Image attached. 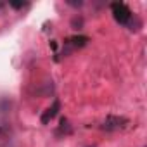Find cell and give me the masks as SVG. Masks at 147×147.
Listing matches in <instances>:
<instances>
[{"label": "cell", "instance_id": "1", "mask_svg": "<svg viewBox=\"0 0 147 147\" xmlns=\"http://www.w3.org/2000/svg\"><path fill=\"white\" fill-rule=\"evenodd\" d=\"M128 125H130V119H128V118L111 114V116H107V118L102 121L100 128H102L104 131H118V130H125Z\"/></svg>", "mask_w": 147, "mask_h": 147}, {"label": "cell", "instance_id": "2", "mask_svg": "<svg viewBox=\"0 0 147 147\" xmlns=\"http://www.w3.org/2000/svg\"><path fill=\"white\" fill-rule=\"evenodd\" d=\"M111 11H113L114 19H116L119 24H128V23L131 21V18H133L131 11H130L128 5L123 4V2H114V4H111Z\"/></svg>", "mask_w": 147, "mask_h": 147}, {"label": "cell", "instance_id": "3", "mask_svg": "<svg viewBox=\"0 0 147 147\" xmlns=\"http://www.w3.org/2000/svg\"><path fill=\"white\" fill-rule=\"evenodd\" d=\"M87 43H88V36H85V35H75V36H71V38L66 40V47H67V49L64 50V54L75 50V49H82V47H85Z\"/></svg>", "mask_w": 147, "mask_h": 147}, {"label": "cell", "instance_id": "4", "mask_svg": "<svg viewBox=\"0 0 147 147\" xmlns=\"http://www.w3.org/2000/svg\"><path fill=\"white\" fill-rule=\"evenodd\" d=\"M59 109H61V102H59V99H55V100H54V104H52V107H49V109L42 114V118H40V119H42V123H43V125H49V123L57 116Z\"/></svg>", "mask_w": 147, "mask_h": 147}, {"label": "cell", "instance_id": "5", "mask_svg": "<svg viewBox=\"0 0 147 147\" xmlns=\"http://www.w3.org/2000/svg\"><path fill=\"white\" fill-rule=\"evenodd\" d=\"M11 138V130L4 125H0V147H5Z\"/></svg>", "mask_w": 147, "mask_h": 147}, {"label": "cell", "instance_id": "6", "mask_svg": "<svg viewBox=\"0 0 147 147\" xmlns=\"http://www.w3.org/2000/svg\"><path fill=\"white\" fill-rule=\"evenodd\" d=\"M57 135H69L71 133V125H69V121L66 119V118H61V125H59V128H57V131H55Z\"/></svg>", "mask_w": 147, "mask_h": 147}, {"label": "cell", "instance_id": "7", "mask_svg": "<svg viewBox=\"0 0 147 147\" xmlns=\"http://www.w3.org/2000/svg\"><path fill=\"white\" fill-rule=\"evenodd\" d=\"M82 24H83V19H82V18H75V19H73V26H75L76 30H80Z\"/></svg>", "mask_w": 147, "mask_h": 147}, {"label": "cell", "instance_id": "8", "mask_svg": "<svg viewBox=\"0 0 147 147\" xmlns=\"http://www.w3.org/2000/svg\"><path fill=\"white\" fill-rule=\"evenodd\" d=\"M9 5H11V7H14V9H21V7H24V5H26V2H9Z\"/></svg>", "mask_w": 147, "mask_h": 147}, {"label": "cell", "instance_id": "9", "mask_svg": "<svg viewBox=\"0 0 147 147\" xmlns=\"http://www.w3.org/2000/svg\"><path fill=\"white\" fill-rule=\"evenodd\" d=\"M67 4L73 5V7H82L83 5V2H73V0H67Z\"/></svg>", "mask_w": 147, "mask_h": 147}, {"label": "cell", "instance_id": "10", "mask_svg": "<svg viewBox=\"0 0 147 147\" xmlns=\"http://www.w3.org/2000/svg\"><path fill=\"white\" fill-rule=\"evenodd\" d=\"M2 7H4V2H0V9H2Z\"/></svg>", "mask_w": 147, "mask_h": 147}]
</instances>
